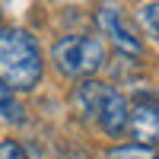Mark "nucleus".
Wrapping results in <instances>:
<instances>
[{
	"mask_svg": "<svg viewBox=\"0 0 159 159\" xmlns=\"http://www.w3.org/2000/svg\"><path fill=\"white\" fill-rule=\"evenodd\" d=\"M45 61L38 42L22 29H0V83H7L13 92H29L42 83Z\"/></svg>",
	"mask_w": 159,
	"mask_h": 159,
	"instance_id": "1",
	"label": "nucleus"
},
{
	"mask_svg": "<svg viewBox=\"0 0 159 159\" xmlns=\"http://www.w3.org/2000/svg\"><path fill=\"white\" fill-rule=\"evenodd\" d=\"M51 61L64 76L89 80L96 70H102L105 64V48L99 38L92 35H64L51 48Z\"/></svg>",
	"mask_w": 159,
	"mask_h": 159,
	"instance_id": "2",
	"label": "nucleus"
},
{
	"mask_svg": "<svg viewBox=\"0 0 159 159\" xmlns=\"http://www.w3.org/2000/svg\"><path fill=\"white\" fill-rule=\"evenodd\" d=\"M127 134L134 143L156 147L159 143V99L156 96H137L127 111Z\"/></svg>",
	"mask_w": 159,
	"mask_h": 159,
	"instance_id": "3",
	"label": "nucleus"
},
{
	"mask_svg": "<svg viewBox=\"0 0 159 159\" xmlns=\"http://www.w3.org/2000/svg\"><path fill=\"white\" fill-rule=\"evenodd\" d=\"M96 22H99L102 35H108V42H111L118 51H121V54H127V57H137L140 51H143V45H140L137 32L127 25V19L121 16V10H118V7H99V13H96Z\"/></svg>",
	"mask_w": 159,
	"mask_h": 159,
	"instance_id": "4",
	"label": "nucleus"
},
{
	"mask_svg": "<svg viewBox=\"0 0 159 159\" xmlns=\"http://www.w3.org/2000/svg\"><path fill=\"white\" fill-rule=\"evenodd\" d=\"M127 111H130V102H127L118 89L108 86V92H105V99H102V105H99L96 121H99V127H102L108 137H121L124 130H127Z\"/></svg>",
	"mask_w": 159,
	"mask_h": 159,
	"instance_id": "5",
	"label": "nucleus"
},
{
	"mask_svg": "<svg viewBox=\"0 0 159 159\" xmlns=\"http://www.w3.org/2000/svg\"><path fill=\"white\" fill-rule=\"evenodd\" d=\"M105 92H108V86L99 83V80H80V83L73 86V108L80 118H86V121H96L99 115V105L105 99Z\"/></svg>",
	"mask_w": 159,
	"mask_h": 159,
	"instance_id": "6",
	"label": "nucleus"
},
{
	"mask_svg": "<svg viewBox=\"0 0 159 159\" xmlns=\"http://www.w3.org/2000/svg\"><path fill=\"white\" fill-rule=\"evenodd\" d=\"M0 118L7 124H25V108L7 83H0Z\"/></svg>",
	"mask_w": 159,
	"mask_h": 159,
	"instance_id": "7",
	"label": "nucleus"
},
{
	"mask_svg": "<svg viewBox=\"0 0 159 159\" xmlns=\"http://www.w3.org/2000/svg\"><path fill=\"white\" fill-rule=\"evenodd\" d=\"M105 159H159L156 147H143V143H124V147L108 150Z\"/></svg>",
	"mask_w": 159,
	"mask_h": 159,
	"instance_id": "8",
	"label": "nucleus"
},
{
	"mask_svg": "<svg viewBox=\"0 0 159 159\" xmlns=\"http://www.w3.org/2000/svg\"><path fill=\"white\" fill-rule=\"evenodd\" d=\"M140 22L153 38H159V0H153V3H147L140 10Z\"/></svg>",
	"mask_w": 159,
	"mask_h": 159,
	"instance_id": "9",
	"label": "nucleus"
},
{
	"mask_svg": "<svg viewBox=\"0 0 159 159\" xmlns=\"http://www.w3.org/2000/svg\"><path fill=\"white\" fill-rule=\"evenodd\" d=\"M0 159H29V156H25V150L16 140H3L0 143Z\"/></svg>",
	"mask_w": 159,
	"mask_h": 159,
	"instance_id": "10",
	"label": "nucleus"
}]
</instances>
